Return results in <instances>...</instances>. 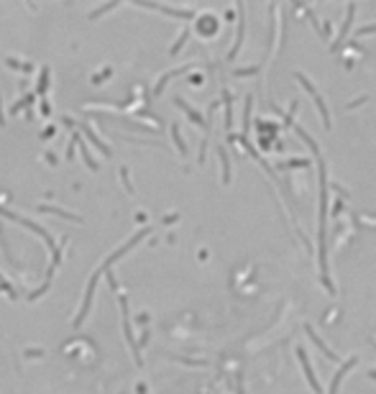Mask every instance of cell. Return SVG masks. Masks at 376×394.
<instances>
[{
  "mask_svg": "<svg viewBox=\"0 0 376 394\" xmlns=\"http://www.w3.org/2000/svg\"><path fill=\"white\" fill-rule=\"evenodd\" d=\"M294 133L310 146V151L317 162V177H320V210H317V261H320V277H323V284L330 295H335V287L330 281V274H328V169H325V159L317 143L312 141V136L307 133L305 128L294 126Z\"/></svg>",
  "mask_w": 376,
  "mask_h": 394,
  "instance_id": "obj_1",
  "label": "cell"
},
{
  "mask_svg": "<svg viewBox=\"0 0 376 394\" xmlns=\"http://www.w3.org/2000/svg\"><path fill=\"white\" fill-rule=\"evenodd\" d=\"M146 233H149V228H143V231H139V233H136L133 235V238L128 241V243H125V246H120V249L118 251H113L108 258H105V261H102V266L97 269V272L93 274V279H90V287H87V295H85V300H82V310H79V315H77V318H74V328H79V325H82V320H85V315H87V310H90V302H93V295H95V284H97V279H100V274H105L108 272V269H110V264L113 261H118V258L123 256V254H128L131 249H133V246L136 243H139L141 238H146Z\"/></svg>",
  "mask_w": 376,
  "mask_h": 394,
  "instance_id": "obj_2",
  "label": "cell"
},
{
  "mask_svg": "<svg viewBox=\"0 0 376 394\" xmlns=\"http://www.w3.org/2000/svg\"><path fill=\"white\" fill-rule=\"evenodd\" d=\"M294 80H297L305 90H307V93H310V97L315 100V108L317 110H320V116H323V126L325 128H330V126H333V123H330V113H328V105H325V100H323V95L320 93H317V90H315V85L310 82V77H307V74H302V72H294Z\"/></svg>",
  "mask_w": 376,
  "mask_h": 394,
  "instance_id": "obj_3",
  "label": "cell"
},
{
  "mask_svg": "<svg viewBox=\"0 0 376 394\" xmlns=\"http://www.w3.org/2000/svg\"><path fill=\"white\" fill-rule=\"evenodd\" d=\"M356 364H358V358H356V356H351V358H346V361L340 364V369H338L335 374H333V381H330V392H328V394H338V389H340V381L346 379V374H348V371H351L353 366H356Z\"/></svg>",
  "mask_w": 376,
  "mask_h": 394,
  "instance_id": "obj_4",
  "label": "cell"
},
{
  "mask_svg": "<svg viewBox=\"0 0 376 394\" xmlns=\"http://www.w3.org/2000/svg\"><path fill=\"white\" fill-rule=\"evenodd\" d=\"M120 307H123V333H125V338H128V343H131V351L136 356V364H141L139 343L133 341V333H131V325H128V302H125V297H120Z\"/></svg>",
  "mask_w": 376,
  "mask_h": 394,
  "instance_id": "obj_5",
  "label": "cell"
},
{
  "mask_svg": "<svg viewBox=\"0 0 376 394\" xmlns=\"http://www.w3.org/2000/svg\"><path fill=\"white\" fill-rule=\"evenodd\" d=\"M297 358H300V364H302V369H305V376H307V381H310L312 392H315V394H323V387H320V381H317V376H315V371H312L310 361H307L305 348H297Z\"/></svg>",
  "mask_w": 376,
  "mask_h": 394,
  "instance_id": "obj_6",
  "label": "cell"
},
{
  "mask_svg": "<svg viewBox=\"0 0 376 394\" xmlns=\"http://www.w3.org/2000/svg\"><path fill=\"white\" fill-rule=\"evenodd\" d=\"M243 33H246V18H243V5L238 3V31H235V44H233V49L228 51V59H235V54L241 51V46H243Z\"/></svg>",
  "mask_w": 376,
  "mask_h": 394,
  "instance_id": "obj_7",
  "label": "cell"
},
{
  "mask_svg": "<svg viewBox=\"0 0 376 394\" xmlns=\"http://www.w3.org/2000/svg\"><path fill=\"white\" fill-rule=\"evenodd\" d=\"M305 333H307V338H310V341L317 346V351H320V353L328 358V361H340V358H338V356H335V353H333V351H330V348L325 346V341H323V338H317V333L310 328V325H305Z\"/></svg>",
  "mask_w": 376,
  "mask_h": 394,
  "instance_id": "obj_8",
  "label": "cell"
},
{
  "mask_svg": "<svg viewBox=\"0 0 376 394\" xmlns=\"http://www.w3.org/2000/svg\"><path fill=\"white\" fill-rule=\"evenodd\" d=\"M353 16H356V5H348V13H346V21H343V26H340V31H338V36H335V44L330 49H338L340 44L346 41V36H348V31H351V26H353Z\"/></svg>",
  "mask_w": 376,
  "mask_h": 394,
  "instance_id": "obj_9",
  "label": "cell"
},
{
  "mask_svg": "<svg viewBox=\"0 0 376 394\" xmlns=\"http://www.w3.org/2000/svg\"><path fill=\"white\" fill-rule=\"evenodd\" d=\"M174 103H177V108H182V110H185L187 116H189L192 120L197 123V126H202V128H205V139H208V133H210V123H205V118L200 116L197 110H192V108H189V105H187V103H185V100H182V97H174Z\"/></svg>",
  "mask_w": 376,
  "mask_h": 394,
  "instance_id": "obj_10",
  "label": "cell"
},
{
  "mask_svg": "<svg viewBox=\"0 0 376 394\" xmlns=\"http://www.w3.org/2000/svg\"><path fill=\"white\" fill-rule=\"evenodd\" d=\"M149 8H154V10H162V13H166V16H177V18H185V21H189V18H195V10H189V8H169V5H149Z\"/></svg>",
  "mask_w": 376,
  "mask_h": 394,
  "instance_id": "obj_11",
  "label": "cell"
},
{
  "mask_svg": "<svg viewBox=\"0 0 376 394\" xmlns=\"http://www.w3.org/2000/svg\"><path fill=\"white\" fill-rule=\"evenodd\" d=\"M218 154H220V164H223V185H228L231 182V159H228L223 146H218Z\"/></svg>",
  "mask_w": 376,
  "mask_h": 394,
  "instance_id": "obj_12",
  "label": "cell"
},
{
  "mask_svg": "<svg viewBox=\"0 0 376 394\" xmlns=\"http://www.w3.org/2000/svg\"><path fill=\"white\" fill-rule=\"evenodd\" d=\"M223 100H225V128H233V105H231V93L223 90Z\"/></svg>",
  "mask_w": 376,
  "mask_h": 394,
  "instance_id": "obj_13",
  "label": "cell"
},
{
  "mask_svg": "<svg viewBox=\"0 0 376 394\" xmlns=\"http://www.w3.org/2000/svg\"><path fill=\"white\" fill-rule=\"evenodd\" d=\"M251 95L246 97V108H243V139H246V133H248V128H251Z\"/></svg>",
  "mask_w": 376,
  "mask_h": 394,
  "instance_id": "obj_14",
  "label": "cell"
},
{
  "mask_svg": "<svg viewBox=\"0 0 376 394\" xmlns=\"http://www.w3.org/2000/svg\"><path fill=\"white\" fill-rule=\"evenodd\" d=\"M297 105H300V100H292V108H289L287 116H284V128H294V113H297Z\"/></svg>",
  "mask_w": 376,
  "mask_h": 394,
  "instance_id": "obj_15",
  "label": "cell"
},
{
  "mask_svg": "<svg viewBox=\"0 0 376 394\" xmlns=\"http://www.w3.org/2000/svg\"><path fill=\"white\" fill-rule=\"evenodd\" d=\"M172 136H174V143H177L179 154H182V156H187V146H185V141H182V136H179V128H177V126H172Z\"/></svg>",
  "mask_w": 376,
  "mask_h": 394,
  "instance_id": "obj_16",
  "label": "cell"
},
{
  "mask_svg": "<svg viewBox=\"0 0 376 394\" xmlns=\"http://www.w3.org/2000/svg\"><path fill=\"white\" fill-rule=\"evenodd\" d=\"M187 36H189V28H185V31H182V33H179V41H177V44H174V46H172V49H169V51H172V54H177V51H179L182 46H185V41H187Z\"/></svg>",
  "mask_w": 376,
  "mask_h": 394,
  "instance_id": "obj_17",
  "label": "cell"
},
{
  "mask_svg": "<svg viewBox=\"0 0 376 394\" xmlns=\"http://www.w3.org/2000/svg\"><path fill=\"white\" fill-rule=\"evenodd\" d=\"M47 87H49V70H44L39 80V93H47Z\"/></svg>",
  "mask_w": 376,
  "mask_h": 394,
  "instance_id": "obj_18",
  "label": "cell"
},
{
  "mask_svg": "<svg viewBox=\"0 0 376 394\" xmlns=\"http://www.w3.org/2000/svg\"><path fill=\"white\" fill-rule=\"evenodd\" d=\"M258 67H248V70H235V77H248V74H256Z\"/></svg>",
  "mask_w": 376,
  "mask_h": 394,
  "instance_id": "obj_19",
  "label": "cell"
},
{
  "mask_svg": "<svg viewBox=\"0 0 376 394\" xmlns=\"http://www.w3.org/2000/svg\"><path fill=\"white\" fill-rule=\"evenodd\" d=\"M356 33H358V36H363V33H376V26H366V28H361Z\"/></svg>",
  "mask_w": 376,
  "mask_h": 394,
  "instance_id": "obj_20",
  "label": "cell"
},
{
  "mask_svg": "<svg viewBox=\"0 0 376 394\" xmlns=\"http://www.w3.org/2000/svg\"><path fill=\"white\" fill-rule=\"evenodd\" d=\"M369 379H376V371H369Z\"/></svg>",
  "mask_w": 376,
  "mask_h": 394,
  "instance_id": "obj_21",
  "label": "cell"
},
{
  "mask_svg": "<svg viewBox=\"0 0 376 394\" xmlns=\"http://www.w3.org/2000/svg\"><path fill=\"white\" fill-rule=\"evenodd\" d=\"M3 123H5V120H3V110H0V126H3Z\"/></svg>",
  "mask_w": 376,
  "mask_h": 394,
  "instance_id": "obj_22",
  "label": "cell"
}]
</instances>
